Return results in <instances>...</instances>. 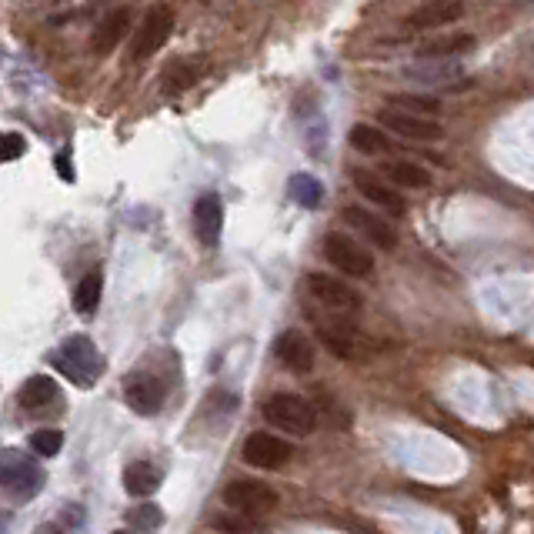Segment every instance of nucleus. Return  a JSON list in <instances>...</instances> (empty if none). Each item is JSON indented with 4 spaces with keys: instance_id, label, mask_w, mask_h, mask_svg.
<instances>
[{
    "instance_id": "nucleus-1",
    "label": "nucleus",
    "mask_w": 534,
    "mask_h": 534,
    "mask_svg": "<svg viewBox=\"0 0 534 534\" xmlns=\"http://www.w3.org/2000/svg\"><path fill=\"white\" fill-rule=\"evenodd\" d=\"M50 364H54L70 384H78V388H90V384L100 378V371H104V361H100L94 340L84 338V334H74V338L64 340L60 351L50 354Z\"/></svg>"
},
{
    "instance_id": "nucleus-2",
    "label": "nucleus",
    "mask_w": 534,
    "mask_h": 534,
    "mask_svg": "<svg viewBox=\"0 0 534 534\" xmlns=\"http://www.w3.org/2000/svg\"><path fill=\"white\" fill-rule=\"evenodd\" d=\"M264 421L271 427H281L284 435H294V437H308L318 427V411L308 398L301 394H271V398L264 401Z\"/></svg>"
},
{
    "instance_id": "nucleus-3",
    "label": "nucleus",
    "mask_w": 534,
    "mask_h": 534,
    "mask_svg": "<svg viewBox=\"0 0 534 534\" xmlns=\"http://www.w3.org/2000/svg\"><path fill=\"white\" fill-rule=\"evenodd\" d=\"M320 251H324V261L330 267H338L340 274H351V277H371L374 274V254L354 237H348V234L330 231Z\"/></svg>"
},
{
    "instance_id": "nucleus-4",
    "label": "nucleus",
    "mask_w": 534,
    "mask_h": 534,
    "mask_svg": "<svg viewBox=\"0 0 534 534\" xmlns=\"http://www.w3.org/2000/svg\"><path fill=\"white\" fill-rule=\"evenodd\" d=\"M224 505L234 515L261 518L277 508V491L267 487L264 481H231V485L224 487Z\"/></svg>"
},
{
    "instance_id": "nucleus-5",
    "label": "nucleus",
    "mask_w": 534,
    "mask_h": 534,
    "mask_svg": "<svg viewBox=\"0 0 534 534\" xmlns=\"http://www.w3.org/2000/svg\"><path fill=\"white\" fill-rule=\"evenodd\" d=\"M40 485H44V471L27 455H20L14 447L0 451V487H7L17 497H30L37 495Z\"/></svg>"
},
{
    "instance_id": "nucleus-6",
    "label": "nucleus",
    "mask_w": 534,
    "mask_h": 534,
    "mask_svg": "<svg viewBox=\"0 0 534 534\" xmlns=\"http://www.w3.org/2000/svg\"><path fill=\"white\" fill-rule=\"evenodd\" d=\"M171 30H174V14H171L167 7H161V4H154V7L144 14V20H141V30H137L134 44H131V60L137 64V60L154 58L157 50L167 44Z\"/></svg>"
},
{
    "instance_id": "nucleus-7",
    "label": "nucleus",
    "mask_w": 534,
    "mask_h": 534,
    "mask_svg": "<svg viewBox=\"0 0 534 534\" xmlns=\"http://www.w3.org/2000/svg\"><path fill=\"white\" fill-rule=\"evenodd\" d=\"M308 291H311V298L320 308H328L338 318L354 314L361 308V294H354V288H348V284L330 277V274H311L308 277Z\"/></svg>"
},
{
    "instance_id": "nucleus-8",
    "label": "nucleus",
    "mask_w": 534,
    "mask_h": 534,
    "mask_svg": "<svg viewBox=\"0 0 534 534\" xmlns=\"http://www.w3.org/2000/svg\"><path fill=\"white\" fill-rule=\"evenodd\" d=\"M294 447L277 435H267V431H257L244 441L241 447V457L247 461L251 467H261V471H277L291 461Z\"/></svg>"
},
{
    "instance_id": "nucleus-9",
    "label": "nucleus",
    "mask_w": 534,
    "mask_h": 534,
    "mask_svg": "<svg viewBox=\"0 0 534 534\" xmlns=\"http://www.w3.org/2000/svg\"><path fill=\"white\" fill-rule=\"evenodd\" d=\"M344 221H348V227H354L364 241L381 247V251H394V247H398V231L391 227V221H384L381 214H371L368 207L348 204L344 207Z\"/></svg>"
},
{
    "instance_id": "nucleus-10",
    "label": "nucleus",
    "mask_w": 534,
    "mask_h": 534,
    "mask_svg": "<svg viewBox=\"0 0 534 534\" xmlns=\"http://www.w3.org/2000/svg\"><path fill=\"white\" fill-rule=\"evenodd\" d=\"M124 401L127 408L137 411V414H157L161 404H164V388L154 374H144V371H134L131 378L124 381Z\"/></svg>"
},
{
    "instance_id": "nucleus-11",
    "label": "nucleus",
    "mask_w": 534,
    "mask_h": 534,
    "mask_svg": "<svg viewBox=\"0 0 534 534\" xmlns=\"http://www.w3.org/2000/svg\"><path fill=\"white\" fill-rule=\"evenodd\" d=\"M131 24H134V10H131V7L110 10V14H107V17L100 20L98 27H94V34H90V47H94V54H98V58H107V54H114L117 44H120V40L127 37Z\"/></svg>"
},
{
    "instance_id": "nucleus-12",
    "label": "nucleus",
    "mask_w": 534,
    "mask_h": 534,
    "mask_svg": "<svg viewBox=\"0 0 534 534\" xmlns=\"http://www.w3.org/2000/svg\"><path fill=\"white\" fill-rule=\"evenodd\" d=\"M274 354L284 368H291L294 374H308L314 368V344L301 330H284L281 338L274 340Z\"/></svg>"
},
{
    "instance_id": "nucleus-13",
    "label": "nucleus",
    "mask_w": 534,
    "mask_h": 534,
    "mask_svg": "<svg viewBox=\"0 0 534 534\" xmlns=\"http://www.w3.org/2000/svg\"><path fill=\"white\" fill-rule=\"evenodd\" d=\"M461 14H465L461 4L431 0V4H421L418 10H411L408 17L401 20V27L408 30V34H414V30H431V27H447V24H455Z\"/></svg>"
},
{
    "instance_id": "nucleus-14",
    "label": "nucleus",
    "mask_w": 534,
    "mask_h": 534,
    "mask_svg": "<svg viewBox=\"0 0 534 534\" xmlns=\"http://www.w3.org/2000/svg\"><path fill=\"white\" fill-rule=\"evenodd\" d=\"M318 340L334 354V358H358V330L344 318L338 320H318Z\"/></svg>"
},
{
    "instance_id": "nucleus-15",
    "label": "nucleus",
    "mask_w": 534,
    "mask_h": 534,
    "mask_svg": "<svg viewBox=\"0 0 534 534\" xmlns=\"http://www.w3.org/2000/svg\"><path fill=\"white\" fill-rule=\"evenodd\" d=\"M381 127H388L391 134H401L408 137V141H437L441 137V124L437 120H421V117H411V114H401V110H381L378 114Z\"/></svg>"
},
{
    "instance_id": "nucleus-16",
    "label": "nucleus",
    "mask_w": 534,
    "mask_h": 534,
    "mask_svg": "<svg viewBox=\"0 0 534 534\" xmlns=\"http://www.w3.org/2000/svg\"><path fill=\"white\" fill-rule=\"evenodd\" d=\"M221 227H224V204L217 194H204L194 204V231L197 241L204 247H217L221 241Z\"/></svg>"
},
{
    "instance_id": "nucleus-17",
    "label": "nucleus",
    "mask_w": 534,
    "mask_h": 534,
    "mask_svg": "<svg viewBox=\"0 0 534 534\" xmlns=\"http://www.w3.org/2000/svg\"><path fill=\"white\" fill-rule=\"evenodd\" d=\"M354 184H358V191H361V197L364 201H371V204H378V207H384V211H391V214H404L408 211V201H404V194L401 191H394V187H388L384 181H378L374 174H354Z\"/></svg>"
},
{
    "instance_id": "nucleus-18",
    "label": "nucleus",
    "mask_w": 534,
    "mask_h": 534,
    "mask_svg": "<svg viewBox=\"0 0 534 534\" xmlns=\"http://www.w3.org/2000/svg\"><path fill=\"white\" fill-rule=\"evenodd\" d=\"M17 401H20V408L24 411L47 408V404L58 401V381L50 378V374H34V378H27L24 384H20Z\"/></svg>"
},
{
    "instance_id": "nucleus-19",
    "label": "nucleus",
    "mask_w": 534,
    "mask_h": 534,
    "mask_svg": "<svg viewBox=\"0 0 534 534\" xmlns=\"http://www.w3.org/2000/svg\"><path fill=\"white\" fill-rule=\"evenodd\" d=\"M161 487V471L147 461H134L124 467V491L131 497H151Z\"/></svg>"
},
{
    "instance_id": "nucleus-20",
    "label": "nucleus",
    "mask_w": 534,
    "mask_h": 534,
    "mask_svg": "<svg viewBox=\"0 0 534 534\" xmlns=\"http://www.w3.org/2000/svg\"><path fill=\"white\" fill-rule=\"evenodd\" d=\"M381 174L388 177L394 187H408V191L431 187V174L421 164H411V161H388V164H381Z\"/></svg>"
},
{
    "instance_id": "nucleus-21",
    "label": "nucleus",
    "mask_w": 534,
    "mask_h": 534,
    "mask_svg": "<svg viewBox=\"0 0 534 534\" xmlns=\"http://www.w3.org/2000/svg\"><path fill=\"white\" fill-rule=\"evenodd\" d=\"M388 110H401V114L421 117V120H435L441 104L435 98H424V94H391Z\"/></svg>"
},
{
    "instance_id": "nucleus-22",
    "label": "nucleus",
    "mask_w": 534,
    "mask_h": 534,
    "mask_svg": "<svg viewBox=\"0 0 534 534\" xmlns=\"http://www.w3.org/2000/svg\"><path fill=\"white\" fill-rule=\"evenodd\" d=\"M351 147L358 151V154H384L388 151V134H381V127H371V124H354L348 134Z\"/></svg>"
},
{
    "instance_id": "nucleus-23",
    "label": "nucleus",
    "mask_w": 534,
    "mask_h": 534,
    "mask_svg": "<svg viewBox=\"0 0 534 534\" xmlns=\"http://www.w3.org/2000/svg\"><path fill=\"white\" fill-rule=\"evenodd\" d=\"M100 291H104L100 274H88V277L78 284V291H74V311H78V314H94V311H98Z\"/></svg>"
},
{
    "instance_id": "nucleus-24",
    "label": "nucleus",
    "mask_w": 534,
    "mask_h": 534,
    "mask_svg": "<svg viewBox=\"0 0 534 534\" xmlns=\"http://www.w3.org/2000/svg\"><path fill=\"white\" fill-rule=\"evenodd\" d=\"M475 47V37L471 34H447V37H437L431 44L421 47V58H451V54H461V50Z\"/></svg>"
},
{
    "instance_id": "nucleus-25",
    "label": "nucleus",
    "mask_w": 534,
    "mask_h": 534,
    "mask_svg": "<svg viewBox=\"0 0 534 534\" xmlns=\"http://www.w3.org/2000/svg\"><path fill=\"white\" fill-rule=\"evenodd\" d=\"M291 197L301 207H318L320 197H324V187H320V181L311 174H294L291 177Z\"/></svg>"
},
{
    "instance_id": "nucleus-26",
    "label": "nucleus",
    "mask_w": 534,
    "mask_h": 534,
    "mask_svg": "<svg viewBox=\"0 0 534 534\" xmlns=\"http://www.w3.org/2000/svg\"><path fill=\"white\" fill-rule=\"evenodd\" d=\"M60 445H64V435L54 431V427H44V431H34V435H30V447H34V455H40V457L60 455Z\"/></svg>"
},
{
    "instance_id": "nucleus-27",
    "label": "nucleus",
    "mask_w": 534,
    "mask_h": 534,
    "mask_svg": "<svg viewBox=\"0 0 534 534\" xmlns=\"http://www.w3.org/2000/svg\"><path fill=\"white\" fill-rule=\"evenodd\" d=\"M127 521H131L134 528H141V534H147V531H157V528L164 525V511H161L157 505H141L127 515Z\"/></svg>"
},
{
    "instance_id": "nucleus-28",
    "label": "nucleus",
    "mask_w": 534,
    "mask_h": 534,
    "mask_svg": "<svg viewBox=\"0 0 534 534\" xmlns=\"http://www.w3.org/2000/svg\"><path fill=\"white\" fill-rule=\"evenodd\" d=\"M24 151H27V144H24V137L20 134H0V164L17 161Z\"/></svg>"
},
{
    "instance_id": "nucleus-29",
    "label": "nucleus",
    "mask_w": 534,
    "mask_h": 534,
    "mask_svg": "<svg viewBox=\"0 0 534 534\" xmlns=\"http://www.w3.org/2000/svg\"><path fill=\"white\" fill-rule=\"evenodd\" d=\"M194 78H197V70L194 68L187 70L184 64H181V68H174L171 74H164V80H171V84H164V90H167V94H177V90L191 88V84H194Z\"/></svg>"
},
{
    "instance_id": "nucleus-30",
    "label": "nucleus",
    "mask_w": 534,
    "mask_h": 534,
    "mask_svg": "<svg viewBox=\"0 0 534 534\" xmlns=\"http://www.w3.org/2000/svg\"><path fill=\"white\" fill-rule=\"evenodd\" d=\"M214 525H221L227 528V531H247L251 528V518H244V515H224V518H214Z\"/></svg>"
},
{
    "instance_id": "nucleus-31",
    "label": "nucleus",
    "mask_w": 534,
    "mask_h": 534,
    "mask_svg": "<svg viewBox=\"0 0 534 534\" xmlns=\"http://www.w3.org/2000/svg\"><path fill=\"white\" fill-rule=\"evenodd\" d=\"M58 174L64 177V181H74V167H70V154L64 151V154H58Z\"/></svg>"
},
{
    "instance_id": "nucleus-32",
    "label": "nucleus",
    "mask_w": 534,
    "mask_h": 534,
    "mask_svg": "<svg viewBox=\"0 0 534 534\" xmlns=\"http://www.w3.org/2000/svg\"><path fill=\"white\" fill-rule=\"evenodd\" d=\"M37 534H64V531H60V525H40Z\"/></svg>"
},
{
    "instance_id": "nucleus-33",
    "label": "nucleus",
    "mask_w": 534,
    "mask_h": 534,
    "mask_svg": "<svg viewBox=\"0 0 534 534\" xmlns=\"http://www.w3.org/2000/svg\"><path fill=\"white\" fill-rule=\"evenodd\" d=\"M114 534H131V531H114Z\"/></svg>"
}]
</instances>
